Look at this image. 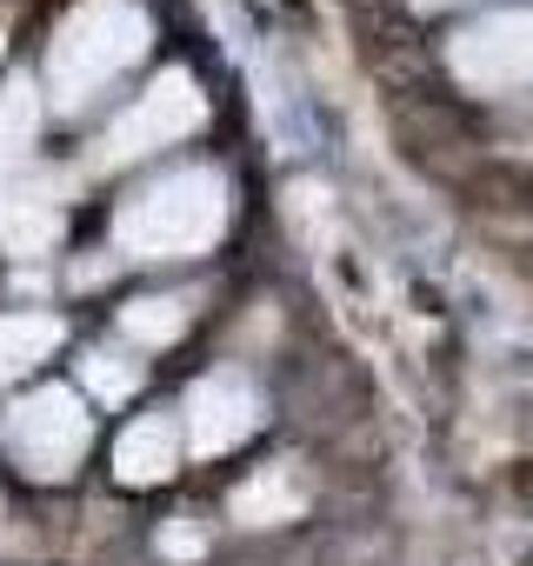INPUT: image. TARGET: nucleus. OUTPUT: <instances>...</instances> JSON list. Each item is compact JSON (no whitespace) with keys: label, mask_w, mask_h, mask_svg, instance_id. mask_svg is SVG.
Segmentation results:
<instances>
[{"label":"nucleus","mask_w":533,"mask_h":566,"mask_svg":"<svg viewBox=\"0 0 533 566\" xmlns=\"http://www.w3.org/2000/svg\"><path fill=\"white\" fill-rule=\"evenodd\" d=\"M134 380H140V367H134V360H121V354H94V360H87V387H94V394H107V400L134 394Z\"/></svg>","instance_id":"11"},{"label":"nucleus","mask_w":533,"mask_h":566,"mask_svg":"<svg viewBox=\"0 0 533 566\" xmlns=\"http://www.w3.org/2000/svg\"><path fill=\"white\" fill-rule=\"evenodd\" d=\"M447 67L460 74V87L493 94V101L533 94V8H520V14H487V21L460 28L453 48H447Z\"/></svg>","instance_id":"3"},{"label":"nucleus","mask_w":533,"mask_h":566,"mask_svg":"<svg viewBox=\"0 0 533 566\" xmlns=\"http://www.w3.org/2000/svg\"><path fill=\"white\" fill-rule=\"evenodd\" d=\"M260 427V400L240 374H207L194 394H187V433H194V453H227L240 447L247 433Z\"/></svg>","instance_id":"6"},{"label":"nucleus","mask_w":533,"mask_h":566,"mask_svg":"<svg viewBox=\"0 0 533 566\" xmlns=\"http://www.w3.org/2000/svg\"><path fill=\"white\" fill-rule=\"evenodd\" d=\"M180 327H187V301H140V307H127V334L147 340V347L174 340Z\"/></svg>","instance_id":"10"},{"label":"nucleus","mask_w":533,"mask_h":566,"mask_svg":"<svg viewBox=\"0 0 533 566\" xmlns=\"http://www.w3.org/2000/svg\"><path fill=\"white\" fill-rule=\"evenodd\" d=\"M220 227H227V187L207 167H187V174L154 180L114 220V233H121V247L134 260H187V253L213 247Z\"/></svg>","instance_id":"1"},{"label":"nucleus","mask_w":533,"mask_h":566,"mask_svg":"<svg viewBox=\"0 0 533 566\" xmlns=\"http://www.w3.org/2000/svg\"><path fill=\"white\" fill-rule=\"evenodd\" d=\"M200 87L187 81V74H160L147 94H140V107L101 140V160L114 167V160H134V154H147V147H167V140H180V134H194L200 127Z\"/></svg>","instance_id":"4"},{"label":"nucleus","mask_w":533,"mask_h":566,"mask_svg":"<svg viewBox=\"0 0 533 566\" xmlns=\"http://www.w3.org/2000/svg\"><path fill=\"white\" fill-rule=\"evenodd\" d=\"M8 447L34 467V473H67L81 453H87V413H81V400L74 394H34L14 420H8Z\"/></svg>","instance_id":"5"},{"label":"nucleus","mask_w":533,"mask_h":566,"mask_svg":"<svg viewBox=\"0 0 533 566\" xmlns=\"http://www.w3.org/2000/svg\"><path fill=\"white\" fill-rule=\"evenodd\" d=\"M174 453H180V440H174V420H140V427H127L121 433V453H114V467H121V480H134V486H147V480H167L174 473Z\"/></svg>","instance_id":"7"},{"label":"nucleus","mask_w":533,"mask_h":566,"mask_svg":"<svg viewBox=\"0 0 533 566\" xmlns=\"http://www.w3.org/2000/svg\"><path fill=\"white\" fill-rule=\"evenodd\" d=\"M54 340H61V321H48V314L0 321V380H8V374H21L28 360H41Z\"/></svg>","instance_id":"9"},{"label":"nucleus","mask_w":533,"mask_h":566,"mask_svg":"<svg viewBox=\"0 0 533 566\" xmlns=\"http://www.w3.org/2000/svg\"><path fill=\"white\" fill-rule=\"evenodd\" d=\"M233 513H240V520H253V526H266V520H294V513H301V480H294L288 467L260 473L253 486H240Z\"/></svg>","instance_id":"8"},{"label":"nucleus","mask_w":533,"mask_h":566,"mask_svg":"<svg viewBox=\"0 0 533 566\" xmlns=\"http://www.w3.org/2000/svg\"><path fill=\"white\" fill-rule=\"evenodd\" d=\"M147 48V14L127 8V0H87V8L61 28L54 41V94L67 107H81L94 87H107L121 67H134Z\"/></svg>","instance_id":"2"}]
</instances>
